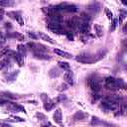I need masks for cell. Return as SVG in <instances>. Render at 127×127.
Segmentation results:
<instances>
[{
	"label": "cell",
	"mask_w": 127,
	"mask_h": 127,
	"mask_svg": "<svg viewBox=\"0 0 127 127\" xmlns=\"http://www.w3.org/2000/svg\"><path fill=\"white\" fill-rule=\"evenodd\" d=\"M0 95L2 97H6V98H10V99H17L18 96L11 93V92H7V91H3V92H0Z\"/></svg>",
	"instance_id": "2e32d148"
},
{
	"label": "cell",
	"mask_w": 127,
	"mask_h": 127,
	"mask_svg": "<svg viewBox=\"0 0 127 127\" xmlns=\"http://www.w3.org/2000/svg\"><path fill=\"white\" fill-rule=\"evenodd\" d=\"M0 36H1V33H0Z\"/></svg>",
	"instance_id": "f35d334b"
},
{
	"label": "cell",
	"mask_w": 127,
	"mask_h": 127,
	"mask_svg": "<svg viewBox=\"0 0 127 127\" xmlns=\"http://www.w3.org/2000/svg\"><path fill=\"white\" fill-rule=\"evenodd\" d=\"M104 11H105V14H106L107 18H108L109 20H112V19H113V13H112L108 8H105Z\"/></svg>",
	"instance_id": "4316f807"
},
{
	"label": "cell",
	"mask_w": 127,
	"mask_h": 127,
	"mask_svg": "<svg viewBox=\"0 0 127 127\" xmlns=\"http://www.w3.org/2000/svg\"><path fill=\"white\" fill-rule=\"evenodd\" d=\"M123 85H124V83H123V81L121 79L114 78L112 76H108L105 79V86L107 88H110V89H119Z\"/></svg>",
	"instance_id": "6da1fadb"
},
{
	"label": "cell",
	"mask_w": 127,
	"mask_h": 127,
	"mask_svg": "<svg viewBox=\"0 0 127 127\" xmlns=\"http://www.w3.org/2000/svg\"><path fill=\"white\" fill-rule=\"evenodd\" d=\"M28 36H29L31 39H33V40H37V39H38L37 35H35V34L32 33V32H28Z\"/></svg>",
	"instance_id": "d6a6232c"
},
{
	"label": "cell",
	"mask_w": 127,
	"mask_h": 127,
	"mask_svg": "<svg viewBox=\"0 0 127 127\" xmlns=\"http://www.w3.org/2000/svg\"><path fill=\"white\" fill-rule=\"evenodd\" d=\"M66 24H67V27H69V28H75V27H77L78 21L75 17H72L66 21Z\"/></svg>",
	"instance_id": "8fae6325"
},
{
	"label": "cell",
	"mask_w": 127,
	"mask_h": 127,
	"mask_svg": "<svg viewBox=\"0 0 127 127\" xmlns=\"http://www.w3.org/2000/svg\"><path fill=\"white\" fill-rule=\"evenodd\" d=\"M91 124L92 125H98V124H104L103 122H101L97 117H92V120H91Z\"/></svg>",
	"instance_id": "83f0119b"
},
{
	"label": "cell",
	"mask_w": 127,
	"mask_h": 127,
	"mask_svg": "<svg viewBox=\"0 0 127 127\" xmlns=\"http://www.w3.org/2000/svg\"><path fill=\"white\" fill-rule=\"evenodd\" d=\"M66 88H67V85H66L65 83H63V84H61V85H60V87L58 88V90L62 91V90H65Z\"/></svg>",
	"instance_id": "836d02e7"
},
{
	"label": "cell",
	"mask_w": 127,
	"mask_h": 127,
	"mask_svg": "<svg viewBox=\"0 0 127 127\" xmlns=\"http://www.w3.org/2000/svg\"><path fill=\"white\" fill-rule=\"evenodd\" d=\"M75 60L81 64H91L93 62V60L91 59V56H88V54L86 53H81L76 57Z\"/></svg>",
	"instance_id": "3957f363"
},
{
	"label": "cell",
	"mask_w": 127,
	"mask_h": 127,
	"mask_svg": "<svg viewBox=\"0 0 127 127\" xmlns=\"http://www.w3.org/2000/svg\"><path fill=\"white\" fill-rule=\"evenodd\" d=\"M85 116H86V115H85L84 113H82L81 111H79V112L75 113V115H74V119H76V120H80V119H83Z\"/></svg>",
	"instance_id": "d4e9b609"
},
{
	"label": "cell",
	"mask_w": 127,
	"mask_h": 127,
	"mask_svg": "<svg viewBox=\"0 0 127 127\" xmlns=\"http://www.w3.org/2000/svg\"><path fill=\"white\" fill-rule=\"evenodd\" d=\"M0 125H1V123H0Z\"/></svg>",
	"instance_id": "ab89813d"
},
{
	"label": "cell",
	"mask_w": 127,
	"mask_h": 127,
	"mask_svg": "<svg viewBox=\"0 0 127 127\" xmlns=\"http://www.w3.org/2000/svg\"><path fill=\"white\" fill-rule=\"evenodd\" d=\"M59 65H60L62 68L65 69V70L70 68V65H69V64H68V63H66V62H59Z\"/></svg>",
	"instance_id": "7402d4cb"
},
{
	"label": "cell",
	"mask_w": 127,
	"mask_h": 127,
	"mask_svg": "<svg viewBox=\"0 0 127 127\" xmlns=\"http://www.w3.org/2000/svg\"><path fill=\"white\" fill-rule=\"evenodd\" d=\"M5 103H8V101L5 99V100H0V105H3V104H5Z\"/></svg>",
	"instance_id": "8d00e7d4"
},
{
	"label": "cell",
	"mask_w": 127,
	"mask_h": 127,
	"mask_svg": "<svg viewBox=\"0 0 127 127\" xmlns=\"http://www.w3.org/2000/svg\"><path fill=\"white\" fill-rule=\"evenodd\" d=\"M57 103H58V101L56 100V98H55V99H48L47 101L44 102V108L49 111V110L53 109Z\"/></svg>",
	"instance_id": "ba28073f"
},
{
	"label": "cell",
	"mask_w": 127,
	"mask_h": 127,
	"mask_svg": "<svg viewBox=\"0 0 127 127\" xmlns=\"http://www.w3.org/2000/svg\"><path fill=\"white\" fill-rule=\"evenodd\" d=\"M15 20L18 22V24L20 25V26H23L24 25V20H23V18H22V16L18 13L17 14V16H16V18H15Z\"/></svg>",
	"instance_id": "484cf974"
},
{
	"label": "cell",
	"mask_w": 127,
	"mask_h": 127,
	"mask_svg": "<svg viewBox=\"0 0 127 127\" xmlns=\"http://www.w3.org/2000/svg\"><path fill=\"white\" fill-rule=\"evenodd\" d=\"M121 2H122V4H123L124 6H127V1H126V0H121Z\"/></svg>",
	"instance_id": "74e56055"
},
{
	"label": "cell",
	"mask_w": 127,
	"mask_h": 127,
	"mask_svg": "<svg viewBox=\"0 0 127 127\" xmlns=\"http://www.w3.org/2000/svg\"><path fill=\"white\" fill-rule=\"evenodd\" d=\"M94 30H95V34L97 35V37L101 38V37L103 36V29L101 28L100 25L95 24V25H94Z\"/></svg>",
	"instance_id": "ac0fdd59"
},
{
	"label": "cell",
	"mask_w": 127,
	"mask_h": 127,
	"mask_svg": "<svg viewBox=\"0 0 127 127\" xmlns=\"http://www.w3.org/2000/svg\"><path fill=\"white\" fill-rule=\"evenodd\" d=\"M17 50H18V53L21 55V56H26V54H27V48H26V46L25 45H22V44H19L18 46H17Z\"/></svg>",
	"instance_id": "9a60e30c"
},
{
	"label": "cell",
	"mask_w": 127,
	"mask_h": 127,
	"mask_svg": "<svg viewBox=\"0 0 127 127\" xmlns=\"http://www.w3.org/2000/svg\"><path fill=\"white\" fill-rule=\"evenodd\" d=\"M10 117L13 118L15 121H19V122H24V121H25V119H23V118H21V117H18V116H16V115H11Z\"/></svg>",
	"instance_id": "f546056e"
},
{
	"label": "cell",
	"mask_w": 127,
	"mask_h": 127,
	"mask_svg": "<svg viewBox=\"0 0 127 127\" xmlns=\"http://www.w3.org/2000/svg\"><path fill=\"white\" fill-rule=\"evenodd\" d=\"M117 25H118V20H117V19H112V22H111V26H110V28H109V31H110V32H113V31L116 29Z\"/></svg>",
	"instance_id": "44dd1931"
},
{
	"label": "cell",
	"mask_w": 127,
	"mask_h": 127,
	"mask_svg": "<svg viewBox=\"0 0 127 127\" xmlns=\"http://www.w3.org/2000/svg\"><path fill=\"white\" fill-rule=\"evenodd\" d=\"M15 5L14 0H0L1 7H13Z\"/></svg>",
	"instance_id": "4fadbf2b"
},
{
	"label": "cell",
	"mask_w": 127,
	"mask_h": 127,
	"mask_svg": "<svg viewBox=\"0 0 127 127\" xmlns=\"http://www.w3.org/2000/svg\"><path fill=\"white\" fill-rule=\"evenodd\" d=\"M8 63H9V60L8 59H4L2 61H0V70L5 68L7 65H8Z\"/></svg>",
	"instance_id": "cb8c5ba5"
},
{
	"label": "cell",
	"mask_w": 127,
	"mask_h": 127,
	"mask_svg": "<svg viewBox=\"0 0 127 127\" xmlns=\"http://www.w3.org/2000/svg\"><path fill=\"white\" fill-rule=\"evenodd\" d=\"M79 18H80V20H81L82 22H89V20H90L89 14H87V13H85V12H82V13L80 14Z\"/></svg>",
	"instance_id": "ffe728a7"
},
{
	"label": "cell",
	"mask_w": 127,
	"mask_h": 127,
	"mask_svg": "<svg viewBox=\"0 0 127 127\" xmlns=\"http://www.w3.org/2000/svg\"><path fill=\"white\" fill-rule=\"evenodd\" d=\"M8 52H9V49H8V48H3V49H1V50H0V58L6 56Z\"/></svg>",
	"instance_id": "f1b7e54d"
},
{
	"label": "cell",
	"mask_w": 127,
	"mask_h": 127,
	"mask_svg": "<svg viewBox=\"0 0 127 127\" xmlns=\"http://www.w3.org/2000/svg\"><path fill=\"white\" fill-rule=\"evenodd\" d=\"M47 28L52 31L55 34H64V29L62 28V26L60 25V23H56V22H48L47 24Z\"/></svg>",
	"instance_id": "7a4b0ae2"
},
{
	"label": "cell",
	"mask_w": 127,
	"mask_h": 127,
	"mask_svg": "<svg viewBox=\"0 0 127 127\" xmlns=\"http://www.w3.org/2000/svg\"><path fill=\"white\" fill-rule=\"evenodd\" d=\"M54 120L56 121V123L58 124H62V119H63V114H62V110L60 108H57L56 111L54 112Z\"/></svg>",
	"instance_id": "9c48e42d"
},
{
	"label": "cell",
	"mask_w": 127,
	"mask_h": 127,
	"mask_svg": "<svg viewBox=\"0 0 127 127\" xmlns=\"http://www.w3.org/2000/svg\"><path fill=\"white\" fill-rule=\"evenodd\" d=\"M87 10L90 12V13H92V14H94V13H98V11L100 10V6L98 5V4H92V5H89L88 7H87Z\"/></svg>",
	"instance_id": "5bb4252c"
},
{
	"label": "cell",
	"mask_w": 127,
	"mask_h": 127,
	"mask_svg": "<svg viewBox=\"0 0 127 127\" xmlns=\"http://www.w3.org/2000/svg\"><path fill=\"white\" fill-rule=\"evenodd\" d=\"M18 73H19V70H14L12 73H10V74L8 75V77H7V78H8V80H11V81H12V80H14V79L16 78V76L18 75Z\"/></svg>",
	"instance_id": "603a6c76"
},
{
	"label": "cell",
	"mask_w": 127,
	"mask_h": 127,
	"mask_svg": "<svg viewBox=\"0 0 127 127\" xmlns=\"http://www.w3.org/2000/svg\"><path fill=\"white\" fill-rule=\"evenodd\" d=\"M7 107H8L10 110L15 111V112H26V111H25V108H24L22 105H19V104L14 103V102H8Z\"/></svg>",
	"instance_id": "5b68a950"
},
{
	"label": "cell",
	"mask_w": 127,
	"mask_h": 127,
	"mask_svg": "<svg viewBox=\"0 0 127 127\" xmlns=\"http://www.w3.org/2000/svg\"><path fill=\"white\" fill-rule=\"evenodd\" d=\"M49 75H50L52 78L58 77V76L60 75V71H59V69H58V68L53 67V68H51V69H50V71H49Z\"/></svg>",
	"instance_id": "d6986e66"
},
{
	"label": "cell",
	"mask_w": 127,
	"mask_h": 127,
	"mask_svg": "<svg viewBox=\"0 0 127 127\" xmlns=\"http://www.w3.org/2000/svg\"><path fill=\"white\" fill-rule=\"evenodd\" d=\"M88 84L90 86V88L94 91V92H98L101 88V85H100V82L98 81V79L96 78H89L88 79Z\"/></svg>",
	"instance_id": "277c9868"
},
{
	"label": "cell",
	"mask_w": 127,
	"mask_h": 127,
	"mask_svg": "<svg viewBox=\"0 0 127 127\" xmlns=\"http://www.w3.org/2000/svg\"><path fill=\"white\" fill-rule=\"evenodd\" d=\"M54 53L57 54L58 56L60 57H63V58H65V59H70L71 58V55L64 52V51H62V50H59V49H54Z\"/></svg>",
	"instance_id": "30bf717a"
},
{
	"label": "cell",
	"mask_w": 127,
	"mask_h": 127,
	"mask_svg": "<svg viewBox=\"0 0 127 127\" xmlns=\"http://www.w3.org/2000/svg\"><path fill=\"white\" fill-rule=\"evenodd\" d=\"M14 59H15L16 63H17L20 66H23V65H24V59H23V56H21L19 53H14Z\"/></svg>",
	"instance_id": "7c38bea8"
},
{
	"label": "cell",
	"mask_w": 127,
	"mask_h": 127,
	"mask_svg": "<svg viewBox=\"0 0 127 127\" xmlns=\"http://www.w3.org/2000/svg\"><path fill=\"white\" fill-rule=\"evenodd\" d=\"M77 29H78V31L81 33V34H86L88 31H89V24H88V22H78V24H77Z\"/></svg>",
	"instance_id": "8992f818"
},
{
	"label": "cell",
	"mask_w": 127,
	"mask_h": 127,
	"mask_svg": "<svg viewBox=\"0 0 127 127\" xmlns=\"http://www.w3.org/2000/svg\"><path fill=\"white\" fill-rule=\"evenodd\" d=\"M17 14H18V13H16V12H8V13H7V15H8L10 18H13V19L16 18Z\"/></svg>",
	"instance_id": "1f68e13d"
},
{
	"label": "cell",
	"mask_w": 127,
	"mask_h": 127,
	"mask_svg": "<svg viewBox=\"0 0 127 127\" xmlns=\"http://www.w3.org/2000/svg\"><path fill=\"white\" fill-rule=\"evenodd\" d=\"M36 116L38 117V118H40L41 120H45V119H47V117L43 114V113H40V112H38V113H36Z\"/></svg>",
	"instance_id": "4dcf8cb0"
},
{
	"label": "cell",
	"mask_w": 127,
	"mask_h": 127,
	"mask_svg": "<svg viewBox=\"0 0 127 127\" xmlns=\"http://www.w3.org/2000/svg\"><path fill=\"white\" fill-rule=\"evenodd\" d=\"M44 1H46V0H44Z\"/></svg>",
	"instance_id": "60d3db41"
},
{
	"label": "cell",
	"mask_w": 127,
	"mask_h": 127,
	"mask_svg": "<svg viewBox=\"0 0 127 127\" xmlns=\"http://www.w3.org/2000/svg\"><path fill=\"white\" fill-rule=\"evenodd\" d=\"M65 35H66V37H67L68 40H72V39H73V36H72V34H71L70 32H66Z\"/></svg>",
	"instance_id": "d590c367"
},
{
	"label": "cell",
	"mask_w": 127,
	"mask_h": 127,
	"mask_svg": "<svg viewBox=\"0 0 127 127\" xmlns=\"http://www.w3.org/2000/svg\"><path fill=\"white\" fill-rule=\"evenodd\" d=\"M5 43H6V38L5 37H0V48H2Z\"/></svg>",
	"instance_id": "e575fe53"
},
{
	"label": "cell",
	"mask_w": 127,
	"mask_h": 127,
	"mask_svg": "<svg viewBox=\"0 0 127 127\" xmlns=\"http://www.w3.org/2000/svg\"><path fill=\"white\" fill-rule=\"evenodd\" d=\"M64 78L67 84H69V85L73 84V74H72V71L70 69H66V71L64 72Z\"/></svg>",
	"instance_id": "52a82bcc"
},
{
	"label": "cell",
	"mask_w": 127,
	"mask_h": 127,
	"mask_svg": "<svg viewBox=\"0 0 127 127\" xmlns=\"http://www.w3.org/2000/svg\"><path fill=\"white\" fill-rule=\"evenodd\" d=\"M39 37H40L42 40L46 41V42H49V43H51V44H55V41H54L51 37H49L48 35H46V34H44V33H39Z\"/></svg>",
	"instance_id": "e0dca14e"
}]
</instances>
